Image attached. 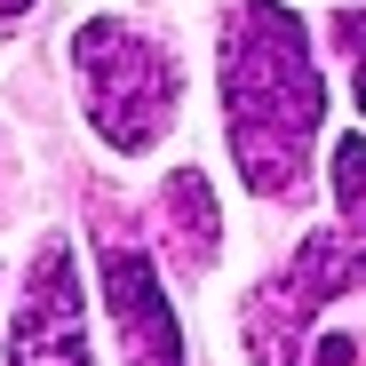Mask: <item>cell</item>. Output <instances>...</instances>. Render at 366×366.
<instances>
[{
  "label": "cell",
  "mask_w": 366,
  "mask_h": 366,
  "mask_svg": "<svg viewBox=\"0 0 366 366\" xmlns=\"http://www.w3.org/2000/svg\"><path fill=\"white\" fill-rule=\"evenodd\" d=\"M104 295H112L119 342H128V366H183L175 311H167V295H159V279L136 247H104Z\"/></svg>",
  "instance_id": "277c9868"
},
{
  "label": "cell",
  "mask_w": 366,
  "mask_h": 366,
  "mask_svg": "<svg viewBox=\"0 0 366 366\" xmlns=\"http://www.w3.org/2000/svg\"><path fill=\"white\" fill-rule=\"evenodd\" d=\"M223 128L255 199H287L302 183V159L327 128V80L302 16L279 0H239L223 24Z\"/></svg>",
  "instance_id": "6da1fadb"
},
{
  "label": "cell",
  "mask_w": 366,
  "mask_h": 366,
  "mask_svg": "<svg viewBox=\"0 0 366 366\" xmlns=\"http://www.w3.org/2000/svg\"><path fill=\"white\" fill-rule=\"evenodd\" d=\"M72 72H80V104L96 119V136L112 152L144 159L167 128H175V104H183V64L175 48L128 16H88L72 32Z\"/></svg>",
  "instance_id": "7a4b0ae2"
},
{
  "label": "cell",
  "mask_w": 366,
  "mask_h": 366,
  "mask_svg": "<svg viewBox=\"0 0 366 366\" xmlns=\"http://www.w3.org/2000/svg\"><path fill=\"white\" fill-rule=\"evenodd\" d=\"M335 32H342V56H350V96H358V112H366V16H342Z\"/></svg>",
  "instance_id": "5b68a950"
},
{
  "label": "cell",
  "mask_w": 366,
  "mask_h": 366,
  "mask_svg": "<svg viewBox=\"0 0 366 366\" xmlns=\"http://www.w3.org/2000/svg\"><path fill=\"white\" fill-rule=\"evenodd\" d=\"M24 9H32V0H0V24H16V16H24Z\"/></svg>",
  "instance_id": "8992f818"
},
{
  "label": "cell",
  "mask_w": 366,
  "mask_h": 366,
  "mask_svg": "<svg viewBox=\"0 0 366 366\" xmlns=\"http://www.w3.org/2000/svg\"><path fill=\"white\" fill-rule=\"evenodd\" d=\"M9 366H96L88 358V311H80V263L64 239H48L24 271L16 319H9Z\"/></svg>",
  "instance_id": "3957f363"
}]
</instances>
